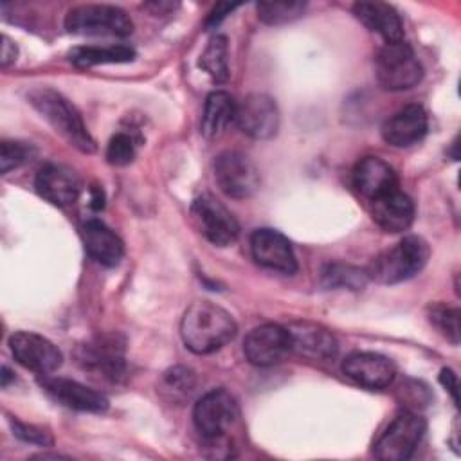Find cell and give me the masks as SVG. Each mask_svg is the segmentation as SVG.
<instances>
[{
  "label": "cell",
  "mask_w": 461,
  "mask_h": 461,
  "mask_svg": "<svg viewBox=\"0 0 461 461\" xmlns=\"http://www.w3.org/2000/svg\"><path fill=\"white\" fill-rule=\"evenodd\" d=\"M65 29L77 36L124 38L131 34L133 22L121 7L106 4H85L67 13Z\"/></svg>",
  "instance_id": "4"
},
{
  "label": "cell",
  "mask_w": 461,
  "mask_h": 461,
  "mask_svg": "<svg viewBox=\"0 0 461 461\" xmlns=\"http://www.w3.org/2000/svg\"><path fill=\"white\" fill-rule=\"evenodd\" d=\"M191 220L200 234L216 247H229L238 240L240 225L234 214L211 194H202L193 202Z\"/></svg>",
  "instance_id": "8"
},
{
  "label": "cell",
  "mask_w": 461,
  "mask_h": 461,
  "mask_svg": "<svg viewBox=\"0 0 461 461\" xmlns=\"http://www.w3.org/2000/svg\"><path fill=\"white\" fill-rule=\"evenodd\" d=\"M429 254L430 250L427 241L411 234L375 256L366 272L369 279L382 285L402 283L421 272V268L427 265Z\"/></svg>",
  "instance_id": "3"
},
{
  "label": "cell",
  "mask_w": 461,
  "mask_h": 461,
  "mask_svg": "<svg viewBox=\"0 0 461 461\" xmlns=\"http://www.w3.org/2000/svg\"><path fill=\"white\" fill-rule=\"evenodd\" d=\"M40 387L49 398L74 411L103 412L108 409V398L104 394L70 378L43 375V378H40Z\"/></svg>",
  "instance_id": "13"
},
{
  "label": "cell",
  "mask_w": 461,
  "mask_h": 461,
  "mask_svg": "<svg viewBox=\"0 0 461 461\" xmlns=\"http://www.w3.org/2000/svg\"><path fill=\"white\" fill-rule=\"evenodd\" d=\"M77 360L85 369L99 373L110 380H117L124 373L122 348L112 337H101L79 346Z\"/></svg>",
  "instance_id": "18"
},
{
  "label": "cell",
  "mask_w": 461,
  "mask_h": 461,
  "mask_svg": "<svg viewBox=\"0 0 461 461\" xmlns=\"http://www.w3.org/2000/svg\"><path fill=\"white\" fill-rule=\"evenodd\" d=\"M429 321L452 342L459 344V310L445 304H432L429 308Z\"/></svg>",
  "instance_id": "29"
},
{
  "label": "cell",
  "mask_w": 461,
  "mask_h": 461,
  "mask_svg": "<svg viewBox=\"0 0 461 461\" xmlns=\"http://www.w3.org/2000/svg\"><path fill=\"white\" fill-rule=\"evenodd\" d=\"M200 68L205 70V74L214 83H225L229 77V45L227 38L216 34L209 40L207 47L200 54L198 61Z\"/></svg>",
  "instance_id": "26"
},
{
  "label": "cell",
  "mask_w": 461,
  "mask_h": 461,
  "mask_svg": "<svg viewBox=\"0 0 461 461\" xmlns=\"http://www.w3.org/2000/svg\"><path fill=\"white\" fill-rule=\"evenodd\" d=\"M11 378H14V376H13V373L7 369V366H4V367H2V385L5 387V385H7V382H9Z\"/></svg>",
  "instance_id": "38"
},
{
  "label": "cell",
  "mask_w": 461,
  "mask_h": 461,
  "mask_svg": "<svg viewBox=\"0 0 461 461\" xmlns=\"http://www.w3.org/2000/svg\"><path fill=\"white\" fill-rule=\"evenodd\" d=\"M355 189L369 202L396 189L398 178L394 169L378 157H364L353 169Z\"/></svg>",
  "instance_id": "20"
},
{
  "label": "cell",
  "mask_w": 461,
  "mask_h": 461,
  "mask_svg": "<svg viewBox=\"0 0 461 461\" xmlns=\"http://www.w3.org/2000/svg\"><path fill=\"white\" fill-rule=\"evenodd\" d=\"M11 427H13V432L16 438L27 441V443H36V445H52V438L40 427H34V425H27V423H22L18 420H11Z\"/></svg>",
  "instance_id": "32"
},
{
  "label": "cell",
  "mask_w": 461,
  "mask_h": 461,
  "mask_svg": "<svg viewBox=\"0 0 461 461\" xmlns=\"http://www.w3.org/2000/svg\"><path fill=\"white\" fill-rule=\"evenodd\" d=\"M34 155V148L18 140H4L0 146V171L5 175L11 169L20 167Z\"/></svg>",
  "instance_id": "30"
},
{
  "label": "cell",
  "mask_w": 461,
  "mask_h": 461,
  "mask_svg": "<svg viewBox=\"0 0 461 461\" xmlns=\"http://www.w3.org/2000/svg\"><path fill=\"white\" fill-rule=\"evenodd\" d=\"M375 74L384 90L400 92L416 86L421 81L423 68L409 43L396 41L380 49L375 59Z\"/></svg>",
  "instance_id": "5"
},
{
  "label": "cell",
  "mask_w": 461,
  "mask_h": 461,
  "mask_svg": "<svg viewBox=\"0 0 461 461\" xmlns=\"http://www.w3.org/2000/svg\"><path fill=\"white\" fill-rule=\"evenodd\" d=\"M425 429L427 423L420 414L403 411L376 438L373 454L382 461H405L418 448Z\"/></svg>",
  "instance_id": "7"
},
{
  "label": "cell",
  "mask_w": 461,
  "mask_h": 461,
  "mask_svg": "<svg viewBox=\"0 0 461 461\" xmlns=\"http://www.w3.org/2000/svg\"><path fill=\"white\" fill-rule=\"evenodd\" d=\"M353 14L369 31L380 34L385 43L403 41V23L393 5L385 2H357Z\"/></svg>",
  "instance_id": "22"
},
{
  "label": "cell",
  "mask_w": 461,
  "mask_h": 461,
  "mask_svg": "<svg viewBox=\"0 0 461 461\" xmlns=\"http://www.w3.org/2000/svg\"><path fill=\"white\" fill-rule=\"evenodd\" d=\"M36 193L52 205L65 207L74 203L81 193V180L74 169L63 164L43 166L34 180Z\"/></svg>",
  "instance_id": "16"
},
{
  "label": "cell",
  "mask_w": 461,
  "mask_h": 461,
  "mask_svg": "<svg viewBox=\"0 0 461 461\" xmlns=\"http://www.w3.org/2000/svg\"><path fill=\"white\" fill-rule=\"evenodd\" d=\"M135 158V140L130 133H115L106 146V160L112 166H128Z\"/></svg>",
  "instance_id": "31"
},
{
  "label": "cell",
  "mask_w": 461,
  "mask_h": 461,
  "mask_svg": "<svg viewBox=\"0 0 461 461\" xmlns=\"http://www.w3.org/2000/svg\"><path fill=\"white\" fill-rule=\"evenodd\" d=\"M439 382H441V385L452 394V398H454V403L457 405V402H459V391H457V376H456V373L452 371V369H441V373H439Z\"/></svg>",
  "instance_id": "34"
},
{
  "label": "cell",
  "mask_w": 461,
  "mask_h": 461,
  "mask_svg": "<svg viewBox=\"0 0 461 461\" xmlns=\"http://www.w3.org/2000/svg\"><path fill=\"white\" fill-rule=\"evenodd\" d=\"M232 315L211 301H194L182 315L180 335L187 349L198 355L212 353L236 335Z\"/></svg>",
  "instance_id": "1"
},
{
  "label": "cell",
  "mask_w": 461,
  "mask_h": 461,
  "mask_svg": "<svg viewBox=\"0 0 461 461\" xmlns=\"http://www.w3.org/2000/svg\"><path fill=\"white\" fill-rule=\"evenodd\" d=\"M166 382H167L169 387L187 393L194 387V373L187 367L176 366V367H173L171 371L166 373Z\"/></svg>",
  "instance_id": "33"
},
{
  "label": "cell",
  "mask_w": 461,
  "mask_h": 461,
  "mask_svg": "<svg viewBox=\"0 0 461 461\" xmlns=\"http://www.w3.org/2000/svg\"><path fill=\"white\" fill-rule=\"evenodd\" d=\"M81 238L85 250L103 267H115L122 259V241L121 238L101 220H86L81 225Z\"/></svg>",
  "instance_id": "21"
},
{
  "label": "cell",
  "mask_w": 461,
  "mask_h": 461,
  "mask_svg": "<svg viewBox=\"0 0 461 461\" xmlns=\"http://www.w3.org/2000/svg\"><path fill=\"white\" fill-rule=\"evenodd\" d=\"M321 281L326 288L360 290L369 281L367 272L346 263H328L321 272Z\"/></svg>",
  "instance_id": "27"
},
{
  "label": "cell",
  "mask_w": 461,
  "mask_h": 461,
  "mask_svg": "<svg viewBox=\"0 0 461 461\" xmlns=\"http://www.w3.org/2000/svg\"><path fill=\"white\" fill-rule=\"evenodd\" d=\"M236 101L223 90L211 92L203 104L200 131L207 139L218 137L236 117Z\"/></svg>",
  "instance_id": "24"
},
{
  "label": "cell",
  "mask_w": 461,
  "mask_h": 461,
  "mask_svg": "<svg viewBox=\"0 0 461 461\" xmlns=\"http://www.w3.org/2000/svg\"><path fill=\"white\" fill-rule=\"evenodd\" d=\"M238 7V4H229V2H221L216 4V7L211 11L209 18H207V27H216L227 14H230L234 9Z\"/></svg>",
  "instance_id": "35"
},
{
  "label": "cell",
  "mask_w": 461,
  "mask_h": 461,
  "mask_svg": "<svg viewBox=\"0 0 461 461\" xmlns=\"http://www.w3.org/2000/svg\"><path fill=\"white\" fill-rule=\"evenodd\" d=\"M342 373L362 387L384 389L394 380L396 367L391 358L380 353L357 351L342 360Z\"/></svg>",
  "instance_id": "15"
},
{
  "label": "cell",
  "mask_w": 461,
  "mask_h": 461,
  "mask_svg": "<svg viewBox=\"0 0 461 461\" xmlns=\"http://www.w3.org/2000/svg\"><path fill=\"white\" fill-rule=\"evenodd\" d=\"M414 203L398 187L371 200V216L387 232H403L414 221Z\"/></svg>",
  "instance_id": "19"
},
{
  "label": "cell",
  "mask_w": 461,
  "mask_h": 461,
  "mask_svg": "<svg viewBox=\"0 0 461 461\" xmlns=\"http://www.w3.org/2000/svg\"><path fill=\"white\" fill-rule=\"evenodd\" d=\"M196 430L209 441H220L240 421V405L225 389L205 393L193 409Z\"/></svg>",
  "instance_id": "6"
},
{
  "label": "cell",
  "mask_w": 461,
  "mask_h": 461,
  "mask_svg": "<svg viewBox=\"0 0 461 461\" xmlns=\"http://www.w3.org/2000/svg\"><path fill=\"white\" fill-rule=\"evenodd\" d=\"M94 194H92V207H95V209H101L103 205H104V198H103V191L101 189H94L92 191Z\"/></svg>",
  "instance_id": "37"
},
{
  "label": "cell",
  "mask_w": 461,
  "mask_h": 461,
  "mask_svg": "<svg viewBox=\"0 0 461 461\" xmlns=\"http://www.w3.org/2000/svg\"><path fill=\"white\" fill-rule=\"evenodd\" d=\"M234 121L245 135L267 140L279 130V110L272 97L265 94H250L236 104Z\"/></svg>",
  "instance_id": "12"
},
{
  "label": "cell",
  "mask_w": 461,
  "mask_h": 461,
  "mask_svg": "<svg viewBox=\"0 0 461 461\" xmlns=\"http://www.w3.org/2000/svg\"><path fill=\"white\" fill-rule=\"evenodd\" d=\"M292 337V349L313 360H330L337 355L335 337L319 324L294 322L286 326Z\"/></svg>",
  "instance_id": "23"
},
{
  "label": "cell",
  "mask_w": 461,
  "mask_h": 461,
  "mask_svg": "<svg viewBox=\"0 0 461 461\" xmlns=\"http://www.w3.org/2000/svg\"><path fill=\"white\" fill-rule=\"evenodd\" d=\"M9 348L18 364L38 375L54 373L63 360V355L56 344L32 331L13 333L9 339Z\"/></svg>",
  "instance_id": "11"
},
{
  "label": "cell",
  "mask_w": 461,
  "mask_h": 461,
  "mask_svg": "<svg viewBox=\"0 0 461 461\" xmlns=\"http://www.w3.org/2000/svg\"><path fill=\"white\" fill-rule=\"evenodd\" d=\"M250 252L258 265L281 272L295 274L297 259L286 236L274 229H256L250 236Z\"/></svg>",
  "instance_id": "14"
},
{
  "label": "cell",
  "mask_w": 461,
  "mask_h": 461,
  "mask_svg": "<svg viewBox=\"0 0 461 461\" xmlns=\"http://www.w3.org/2000/svg\"><path fill=\"white\" fill-rule=\"evenodd\" d=\"M292 351V337L286 326L267 322L252 328L243 340V353L254 366L279 364Z\"/></svg>",
  "instance_id": "10"
},
{
  "label": "cell",
  "mask_w": 461,
  "mask_h": 461,
  "mask_svg": "<svg viewBox=\"0 0 461 461\" xmlns=\"http://www.w3.org/2000/svg\"><path fill=\"white\" fill-rule=\"evenodd\" d=\"M29 103L32 108L74 148L83 153H94L95 142L88 133L81 113L76 106L59 92L49 86L32 88L27 94Z\"/></svg>",
  "instance_id": "2"
},
{
  "label": "cell",
  "mask_w": 461,
  "mask_h": 461,
  "mask_svg": "<svg viewBox=\"0 0 461 461\" xmlns=\"http://www.w3.org/2000/svg\"><path fill=\"white\" fill-rule=\"evenodd\" d=\"M214 178L218 187L234 200L250 198L259 187V171L241 151L220 153L214 160Z\"/></svg>",
  "instance_id": "9"
},
{
  "label": "cell",
  "mask_w": 461,
  "mask_h": 461,
  "mask_svg": "<svg viewBox=\"0 0 461 461\" xmlns=\"http://www.w3.org/2000/svg\"><path fill=\"white\" fill-rule=\"evenodd\" d=\"M135 50L128 45H86L76 47L70 52V61L79 68H88L95 65H112V63H128L133 61Z\"/></svg>",
  "instance_id": "25"
},
{
  "label": "cell",
  "mask_w": 461,
  "mask_h": 461,
  "mask_svg": "<svg viewBox=\"0 0 461 461\" xmlns=\"http://www.w3.org/2000/svg\"><path fill=\"white\" fill-rule=\"evenodd\" d=\"M16 45L7 38V36H2V50H0V61H2V67H7L9 63H13L16 59Z\"/></svg>",
  "instance_id": "36"
},
{
  "label": "cell",
  "mask_w": 461,
  "mask_h": 461,
  "mask_svg": "<svg viewBox=\"0 0 461 461\" xmlns=\"http://www.w3.org/2000/svg\"><path fill=\"white\" fill-rule=\"evenodd\" d=\"M429 128L427 112L421 104H407L382 124V139L394 148H407L420 142Z\"/></svg>",
  "instance_id": "17"
},
{
  "label": "cell",
  "mask_w": 461,
  "mask_h": 461,
  "mask_svg": "<svg viewBox=\"0 0 461 461\" xmlns=\"http://www.w3.org/2000/svg\"><path fill=\"white\" fill-rule=\"evenodd\" d=\"M304 9H306L304 2H288V0L259 2L256 5L258 18L268 25H281V23L294 22L299 16H303Z\"/></svg>",
  "instance_id": "28"
}]
</instances>
